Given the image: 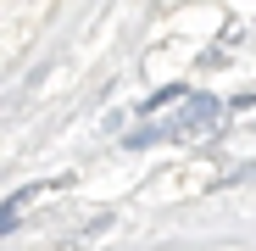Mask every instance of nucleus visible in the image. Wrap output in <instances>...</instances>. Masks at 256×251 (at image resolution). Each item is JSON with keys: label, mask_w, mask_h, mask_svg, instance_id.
Returning a JSON list of instances; mask_svg holds the SVG:
<instances>
[{"label": "nucleus", "mask_w": 256, "mask_h": 251, "mask_svg": "<svg viewBox=\"0 0 256 251\" xmlns=\"http://www.w3.org/2000/svg\"><path fill=\"white\" fill-rule=\"evenodd\" d=\"M212 123H218V101H212V95H190L173 123H162V140L167 134H206Z\"/></svg>", "instance_id": "obj_1"}, {"label": "nucleus", "mask_w": 256, "mask_h": 251, "mask_svg": "<svg viewBox=\"0 0 256 251\" xmlns=\"http://www.w3.org/2000/svg\"><path fill=\"white\" fill-rule=\"evenodd\" d=\"M156 140H162V123H140V129L128 134V145H134V151H140V145H156Z\"/></svg>", "instance_id": "obj_2"}, {"label": "nucleus", "mask_w": 256, "mask_h": 251, "mask_svg": "<svg viewBox=\"0 0 256 251\" xmlns=\"http://www.w3.org/2000/svg\"><path fill=\"white\" fill-rule=\"evenodd\" d=\"M184 90H178V84H167V90H156V95H145V112H156V106H167V101H178Z\"/></svg>", "instance_id": "obj_3"}, {"label": "nucleus", "mask_w": 256, "mask_h": 251, "mask_svg": "<svg viewBox=\"0 0 256 251\" xmlns=\"http://www.w3.org/2000/svg\"><path fill=\"white\" fill-rule=\"evenodd\" d=\"M6 229H17V201H6V206H0V234H6Z\"/></svg>", "instance_id": "obj_4"}]
</instances>
